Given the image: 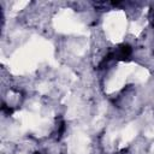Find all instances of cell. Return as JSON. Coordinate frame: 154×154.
Instances as JSON below:
<instances>
[{
    "mask_svg": "<svg viewBox=\"0 0 154 154\" xmlns=\"http://www.w3.org/2000/svg\"><path fill=\"white\" fill-rule=\"evenodd\" d=\"M131 53H132V49L128 43L119 45L113 51H111V54L113 55L114 60H125L131 55Z\"/></svg>",
    "mask_w": 154,
    "mask_h": 154,
    "instance_id": "1",
    "label": "cell"
}]
</instances>
